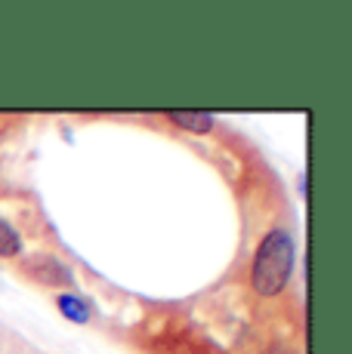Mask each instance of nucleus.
<instances>
[{"label": "nucleus", "mask_w": 352, "mask_h": 354, "mask_svg": "<svg viewBox=\"0 0 352 354\" xmlns=\"http://www.w3.org/2000/svg\"><path fill=\"white\" fill-rule=\"evenodd\" d=\"M53 305H56V311L69 324H78V326L93 324V305H90V299H84L78 290H71V292H53Z\"/></svg>", "instance_id": "obj_3"}, {"label": "nucleus", "mask_w": 352, "mask_h": 354, "mask_svg": "<svg viewBox=\"0 0 352 354\" xmlns=\"http://www.w3.org/2000/svg\"><path fill=\"white\" fill-rule=\"evenodd\" d=\"M297 265V241L288 222H275L260 234L254 243V256L247 265V287L256 299L272 302L288 292V283L294 277Z\"/></svg>", "instance_id": "obj_1"}, {"label": "nucleus", "mask_w": 352, "mask_h": 354, "mask_svg": "<svg viewBox=\"0 0 352 354\" xmlns=\"http://www.w3.org/2000/svg\"><path fill=\"white\" fill-rule=\"evenodd\" d=\"M16 265V274L22 281L35 283L37 290H50V292H71L78 290V274L62 256L50 253V250H31L25 253Z\"/></svg>", "instance_id": "obj_2"}, {"label": "nucleus", "mask_w": 352, "mask_h": 354, "mask_svg": "<svg viewBox=\"0 0 352 354\" xmlns=\"http://www.w3.org/2000/svg\"><path fill=\"white\" fill-rule=\"evenodd\" d=\"M164 120L173 124L176 129H186V133H195V136H207L216 129L213 114H201V111H170L164 114Z\"/></svg>", "instance_id": "obj_5"}, {"label": "nucleus", "mask_w": 352, "mask_h": 354, "mask_svg": "<svg viewBox=\"0 0 352 354\" xmlns=\"http://www.w3.org/2000/svg\"><path fill=\"white\" fill-rule=\"evenodd\" d=\"M256 354H300V348H297V342H290V339H284V336H269L266 342L256 348Z\"/></svg>", "instance_id": "obj_6"}, {"label": "nucleus", "mask_w": 352, "mask_h": 354, "mask_svg": "<svg viewBox=\"0 0 352 354\" xmlns=\"http://www.w3.org/2000/svg\"><path fill=\"white\" fill-rule=\"evenodd\" d=\"M28 250H25V234L12 219L0 213V262H19Z\"/></svg>", "instance_id": "obj_4"}]
</instances>
